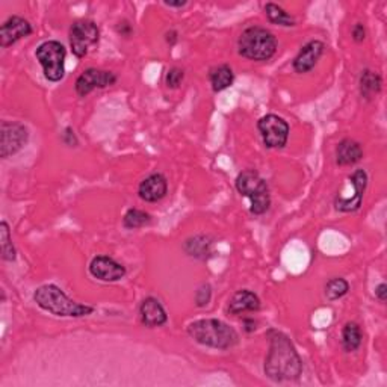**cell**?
<instances>
[{"instance_id": "cell-33", "label": "cell", "mask_w": 387, "mask_h": 387, "mask_svg": "<svg viewBox=\"0 0 387 387\" xmlns=\"http://www.w3.org/2000/svg\"><path fill=\"white\" fill-rule=\"evenodd\" d=\"M244 324H245V330H247L248 333L256 330V321L254 319H244Z\"/></svg>"}, {"instance_id": "cell-11", "label": "cell", "mask_w": 387, "mask_h": 387, "mask_svg": "<svg viewBox=\"0 0 387 387\" xmlns=\"http://www.w3.org/2000/svg\"><path fill=\"white\" fill-rule=\"evenodd\" d=\"M351 184L354 187V196L351 198H344V197H336L334 200V206L340 212H356L360 209L363 201L365 191L368 187V174L365 170H356L354 174L349 177Z\"/></svg>"}, {"instance_id": "cell-17", "label": "cell", "mask_w": 387, "mask_h": 387, "mask_svg": "<svg viewBox=\"0 0 387 387\" xmlns=\"http://www.w3.org/2000/svg\"><path fill=\"white\" fill-rule=\"evenodd\" d=\"M363 148L354 139H342L336 147V164L340 166L354 165L362 161Z\"/></svg>"}, {"instance_id": "cell-3", "label": "cell", "mask_w": 387, "mask_h": 387, "mask_svg": "<svg viewBox=\"0 0 387 387\" xmlns=\"http://www.w3.org/2000/svg\"><path fill=\"white\" fill-rule=\"evenodd\" d=\"M188 334L198 344L215 349L233 348L239 340V336L230 325L219 319H198L192 322L188 327Z\"/></svg>"}, {"instance_id": "cell-34", "label": "cell", "mask_w": 387, "mask_h": 387, "mask_svg": "<svg viewBox=\"0 0 387 387\" xmlns=\"http://www.w3.org/2000/svg\"><path fill=\"white\" fill-rule=\"evenodd\" d=\"M166 6H171V8H183V6H187L188 5V2H171V0H165L164 2Z\"/></svg>"}, {"instance_id": "cell-31", "label": "cell", "mask_w": 387, "mask_h": 387, "mask_svg": "<svg viewBox=\"0 0 387 387\" xmlns=\"http://www.w3.org/2000/svg\"><path fill=\"white\" fill-rule=\"evenodd\" d=\"M375 297L381 303H384L387 300V285L386 283H380L375 287Z\"/></svg>"}, {"instance_id": "cell-20", "label": "cell", "mask_w": 387, "mask_h": 387, "mask_svg": "<svg viewBox=\"0 0 387 387\" xmlns=\"http://www.w3.org/2000/svg\"><path fill=\"white\" fill-rule=\"evenodd\" d=\"M209 79H210V85H212V90L215 93H221L233 84L235 74L230 67L221 64V65H216L210 70Z\"/></svg>"}, {"instance_id": "cell-14", "label": "cell", "mask_w": 387, "mask_h": 387, "mask_svg": "<svg viewBox=\"0 0 387 387\" xmlns=\"http://www.w3.org/2000/svg\"><path fill=\"white\" fill-rule=\"evenodd\" d=\"M166 192H168V182L161 173L150 174L139 183L138 188L141 200L147 201V203H156V201L162 200L166 196Z\"/></svg>"}, {"instance_id": "cell-5", "label": "cell", "mask_w": 387, "mask_h": 387, "mask_svg": "<svg viewBox=\"0 0 387 387\" xmlns=\"http://www.w3.org/2000/svg\"><path fill=\"white\" fill-rule=\"evenodd\" d=\"M236 189L251 201V214L263 215L269 209L271 196L267 180L254 170L242 171L236 179Z\"/></svg>"}, {"instance_id": "cell-30", "label": "cell", "mask_w": 387, "mask_h": 387, "mask_svg": "<svg viewBox=\"0 0 387 387\" xmlns=\"http://www.w3.org/2000/svg\"><path fill=\"white\" fill-rule=\"evenodd\" d=\"M64 143L68 145V147H76L77 145V138L74 135V132L72 127H67L64 130Z\"/></svg>"}, {"instance_id": "cell-8", "label": "cell", "mask_w": 387, "mask_h": 387, "mask_svg": "<svg viewBox=\"0 0 387 387\" xmlns=\"http://www.w3.org/2000/svg\"><path fill=\"white\" fill-rule=\"evenodd\" d=\"M258 129L262 135L263 144L268 148H283L289 138V125L274 113L262 117L258 123Z\"/></svg>"}, {"instance_id": "cell-9", "label": "cell", "mask_w": 387, "mask_h": 387, "mask_svg": "<svg viewBox=\"0 0 387 387\" xmlns=\"http://www.w3.org/2000/svg\"><path fill=\"white\" fill-rule=\"evenodd\" d=\"M28 129L20 123L3 121L0 126V157L6 159L22 148L28 143Z\"/></svg>"}, {"instance_id": "cell-22", "label": "cell", "mask_w": 387, "mask_h": 387, "mask_svg": "<svg viewBox=\"0 0 387 387\" xmlns=\"http://www.w3.org/2000/svg\"><path fill=\"white\" fill-rule=\"evenodd\" d=\"M362 330H360L358 324L356 322H348L344 331H342V345H344V349L348 351V353H353V351L358 349L360 345H362Z\"/></svg>"}, {"instance_id": "cell-27", "label": "cell", "mask_w": 387, "mask_h": 387, "mask_svg": "<svg viewBox=\"0 0 387 387\" xmlns=\"http://www.w3.org/2000/svg\"><path fill=\"white\" fill-rule=\"evenodd\" d=\"M183 79H184V73H183V70L179 68V67H173L168 70V73H166V77H165V84L168 88H179L180 84L183 82Z\"/></svg>"}, {"instance_id": "cell-10", "label": "cell", "mask_w": 387, "mask_h": 387, "mask_svg": "<svg viewBox=\"0 0 387 387\" xmlns=\"http://www.w3.org/2000/svg\"><path fill=\"white\" fill-rule=\"evenodd\" d=\"M116 82H117V76L112 72H106V70H99V68H88L77 77L76 93L81 97H85L91 91L97 90V88H106Z\"/></svg>"}, {"instance_id": "cell-6", "label": "cell", "mask_w": 387, "mask_h": 387, "mask_svg": "<svg viewBox=\"0 0 387 387\" xmlns=\"http://www.w3.org/2000/svg\"><path fill=\"white\" fill-rule=\"evenodd\" d=\"M65 47L59 41H46L38 46L35 56L40 61L44 76L50 82H59L65 74Z\"/></svg>"}, {"instance_id": "cell-19", "label": "cell", "mask_w": 387, "mask_h": 387, "mask_svg": "<svg viewBox=\"0 0 387 387\" xmlns=\"http://www.w3.org/2000/svg\"><path fill=\"white\" fill-rule=\"evenodd\" d=\"M212 239L206 235H197L184 242V251H187L191 258H196L200 260L207 259L212 254Z\"/></svg>"}, {"instance_id": "cell-4", "label": "cell", "mask_w": 387, "mask_h": 387, "mask_svg": "<svg viewBox=\"0 0 387 387\" xmlns=\"http://www.w3.org/2000/svg\"><path fill=\"white\" fill-rule=\"evenodd\" d=\"M237 52L251 61H268L276 55L277 38L267 29L251 26L237 40Z\"/></svg>"}, {"instance_id": "cell-16", "label": "cell", "mask_w": 387, "mask_h": 387, "mask_svg": "<svg viewBox=\"0 0 387 387\" xmlns=\"http://www.w3.org/2000/svg\"><path fill=\"white\" fill-rule=\"evenodd\" d=\"M139 315L141 321L145 325V327H161L166 322V312L162 307V304L156 300L153 297H148L145 300L141 303L139 307Z\"/></svg>"}, {"instance_id": "cell-12", "label": "cell", "mask_w": 387, "mask_h": 387, "mask_svg": "<svg viewBox=\"0 0 387 387\" xmlns=\"http://www.w3.org/2000/svg\"><path fill=\"white\" fill-rule=\"evenodd\" d=\"M32 33V26L28 20H24L23 17L13 15L8 19L2 28H0V46L3 49L13 46L17 41L22 38L29 37Z\"/></svg>"}, {"instance_id": "cell-24", "label": "cell", "mask_w": 387, "mask_h": 387, "mask_svg": "<svg viewBox=\"0 0 387 387\" xmlns=\"http://www.w3.org/2000/svg\"><path fill=\"white\" fill-rule=\"evenodd\" d=\"M150 223H152L150 214H147L141 209H129L125 218H123V226L129 228V230H136V228L148 226Z\"/></svg>"}, {"instance_id": "cell-32", "label": "cell", "mask_w": 387, "mask_h": 387, "mask_svg": "<svg viewBox=\"0 0 387 387\" xmlns=\"http://www.w3.org/2000/svg\"><path fill=\"white\" fill-rule=\"evenodd\" d=\"M118 32L123 35V37H129L130 32H132V28H130V24L127 22H123L118 24Z\"/></svg>"}, {"instance_id": "cell-35", "label": "cell", "mask_w": 387, "mask_h": 387, "mask_svg": "<svg viewBox=\"0 0 387 387\" xmlns=\"http://www.w3.org/2000/svg\"><path fill=\"white\" fill-rule=\"evenodd\" d=\"M166 41H168L171 46H173V44H175V41H177V33H175L174 31L166 33Z\"/></svg>"}, {"instance_id": "cell-23", "label": "cell", "mask_w": 387, "mask_h": 387, "mask_svg": "<svg viewBox=\"0 0 387 387\" xmlns=\"http://www.w3.org/2000/svg\"><path fill=\"white\" fill-rule=\"evenodd\" d=\"M265 13H267V17H268V20L272 23V24H277V26H286V28H289V26H294L295 24V19L290 14H287L283 8L276 5V3H267L265 5Z\"/></svg>"}, {"instance_id": "cell-28", "label": "cell", "mask_w": 387, "mask_h": 387, "mask_svg": "<svg viewBox=\"0 0 387 387\" xmlns=\"http://www.w3.org/2000/svg\"><path fill=\"white\" fill-rule=\"evenodd\" d=\"M210 298H212V287L209 283H203L196 292V303L198 307H206L210 303Z\"/></svg>"}, {"instance_id": "cell-7", "label": "cell", "mask_w": 387, "mask_h": 387, "mask_svg": "<svg viewBox=\"0 0 387 387\" xmlns=\"http://www.w3.org/2000/svg\"><path fill=\"white\" fill-rule=\"evenodd\" d=\"M99 28L91 20H79L70 28V47L76 58H84L99 41Z\"/></svg>"}, {"instance_id": "cell-26", "label": "cell", "mask_w": 387, "mask_h": 387, "mask_svg": "<svg viewBox=\"0 0 387 387\" xmlns=\"http://www.w3.org/2000/svg\"><path fill=\"white\" fill-rule=\"evenodd\" d=\"M348 290H349L348 281L339 277V278H333L329 281L327 286H325V295H327L330 301H334V300H339V298L347 295Z\"/></svg>"}, {"instance_id": "cell-29", "label": "cell", "mask_w": 387, "mask_h": 387, "mask_svg": "<svg viewBox=\"0 0 387 387\" xmlns=\"http://www.w3.org/2000/svg\"><path fill=\"white\" fill-rule=\"evenodd\" d=\"M366 38V31H365V26L362 23H357L354 28H353V40L356 42H362Z\"/></svg>"}, {"instance_id": "cell-21", "label": "cell", "mask_w": 387, "mask_h": 387, "mask_svg": "<svg viewBox=\"0 0 387 387\" xmlns=\"http://www.w3.org/2000/svg\"><path fill=\"white\" fill-rule=\"evenodd\" d=\"M381 85H383L381 76L372 72V70H365V72H362V74H360V82H358L360 94L368 100L372 99L374 95H377L381 91Z\"/></svg>"}, {"instance_id": "cell-15", "label": "cell", "mask_w": 387, "mask_h": 387, "mask_svg": "<svg viewBox=\"0 0 387 387\" xmlns=\"http://www.w3.org/2000/svg\"><path fill=\"white\" fill-rule=\"evenodd\" d=\"M324 49H325V44L319 40H313L304 44L294 59L292 65L295 72L300 74L310 72V70L316 65V63L319 61V58L322 56Z\"/></svg>"}, {"instance_id": "cell-2", "label": "cell", "mask_w": 387, "mask_h": 387, "mask_svg": "<svg viewBox=\"0 0 387 387\" xmlns=\"http://www.w3.org/2000/svg\"><path fill=\"white\" fill-rule=\"evenodd\" d=\"M33 300L42 310L52 315L64 316V318H81V316L91 315L94 307L76 303L55 285L40 286L33 294Z\"/></svg>"}, {"instance_id": "cell-25", "label": "cell", "mask_w": 387, "mask_h": 387, "mask_svg": "<svg viewBox=\"0 0 387 387\" xmlns=\"http://www.w3.org/2000/svg\"><path fill=\"white\" fill-rule=\"evenodd\" d=\"M0 250H2V259L6 262H14L15 260V248L13 245L11 239V232L10 226L6 221H2L0 224Z\"/></svg>"}, {"instance_id": "cell-13", "label": "cell", "mask_w": 387, "mask_h": 387, "mask_svg": "<svg viewBox=\"0 0 387 387\" xmlns=\"http://www.w3.org/2000/svg\"><path fill=\"white\" fill-rule=\"evenodd\" d=\"M91 276L100 281H118L126 276V268L108 256H97L90 263Z\"/></svg>"}, {"instance_id": "cell-1", "label": "cell", "mask_w": 387, "mask_h": 387, "mask_svg": "<svg viewBox=\"0 0 387 387\" xmlns=\"http://www.w3.org/2000/svg\"><path fill=\"white\" fill-rule=\"evenodd\" d=\"M269 351L265 358V374L272 381H289L300 378L303 362L292 342L277 330L268 331Z\"/></svg>"}, {"instance_id": "cell-18", "label": "cell", "mask_w": 387, "mask_h": 387, "mask_svg": "<svg viewBox=\"0 0 387 387\" xmlns=\"http://www.w3.org/2000/svg\"><path fill=\"white\" fill-rule=\"evenodd\" d=\"M260 309L259 297L251 290H239L228 303V312L232 315H241L247 312H258Z\"/></svg>"}]
</instances>
